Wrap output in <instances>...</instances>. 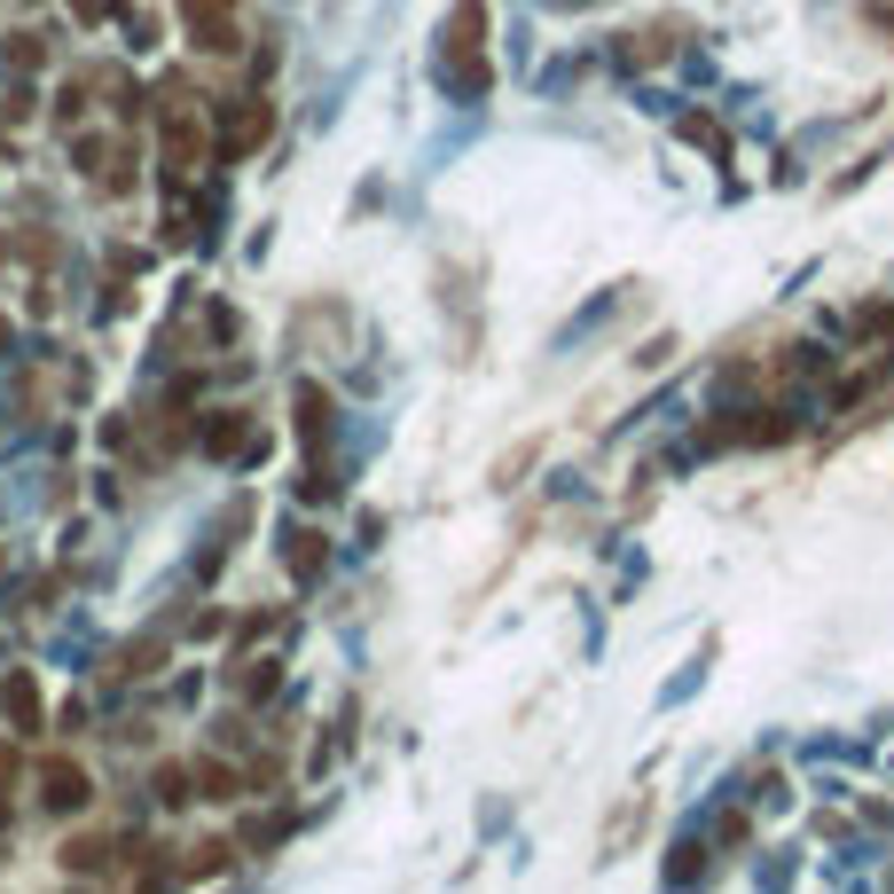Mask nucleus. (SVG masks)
I'll use <instances>...</instances> for the list:
<instances>
[{
	"mask_svg": "<svg viewBox=\"0 0 894 894\" xmlns=\"http://www.w3.org/2000/svg\"><path fill=\"white\" fill-rule=\"evenodd\" d=\"M447 79L471 86V95H487V0H456L447 9Z\"/></svg>",
	"mask_w": 894,
	"mask_h": 894,
	"instance_id": "nucleus-1",
	"label": "nucleus"
},
{
	"mask_svg": "<svg viewBox=\"0 0 894 894\" xmlns=\"http://www.w3.org/2000/svg\"><path fill=\"white\" fill-rule=\"evenodd\" d=\"M40 800H48L55 817H79L86 800H95V777H86L79 761H63V753H55V761H40Z\"/></svg>",
	"mask_w": 894,
	"mask_h": 894,
	"instance_id": "nucleus-2",
	"label": "nucleus"
},
{
	"mask_svg": "<svg viewBox=\"0 0 894 894\" xmlns=\"http://www.w3.org/2000/svg\"><path fill=\"white\" fill-rule=\"evenodd\" d=\"M267 134H276V111H267L259 95H243L236 111H228V134H220V157H251Z\"/></svg>",
	"mask_w": 894,
	"mask_h": 894,
	"instance_id": "nucleus-3",
	"label": "nucleus"
},
{
	"mask_svg": "<svg viewBox=\"0 0 894 894\" xmlns=\"http://www.w3.org/2000/svg\"><path fill=\"white\" fill-rule=\"evenodd\" d=\"M197 157H205V126H197L189 111H173V118H165V181H189Z\"/></svg>",
	"mask_w": 894,
	"mask_h": 894,
	"instance_id": "nucleus-4",
	"label": "nucleus"
},
{
	"mask_svg": "<svg viewBox=\"0 0 894 894\" xmlns=\"http://www.w3.org/2000/svg\"><path fill=\"white\" fill-rule=\"evenodd\" d=\"M0 706H9L17 738H32V730H40V714H48V706H40V683H32V667H17V675H9V690H0Z\"/></svg>",
	"mask_w": 894,
	"mask_h": 894,
	"instance_id": "nucleus-5",
	"label": "nucleus"
},
{
	"mask_svg": "<svg viewBox=\"0 0 894 894\" xmlns=\"http://www.w3.org/2000/svg\"><path fill=\"white\" fill-rule=\"evenodd\" d=\"M299 439H306V456L322 464V447H330V393L322 385H299Z\"/></svg>",
	"mask_w": 894,
	"mask_h": 894,
	"instance_id": "nucleus-6",
	"label": "nucleus"
},
{
	"mask_svg": "<svg viewBox=\"0 0 894 894\" xmlns=\"http://www.w3.org/2000/svg\"><path fill=\"white\" fill-rule=\"evenodd\" d=\"M243 439H251V416H243V408H212V416H205V456H236Z\"/></svg>",
	"mask_w": 894,
	"mask_h": 894,
	"instance_id": "nucleus-7",
	"label": "nucleus"
},
{
	"mask_svg": "<svg viewBox=\"0 0 894 894\" xmlns=\"http://www.w3.org/2000/svg\"><path fill=\"white\" fill-rule=\"evenodd\" d=\"M63 871H71V879H103V871H111V840H103V832L63 840Z\"/></svg>",
	"mask_w": 894,
	"mask_h": 894,
	"instance_id": "nucleus-8",
	"label": "nucleus"
},
{
	"mask_svg": "<svg viewBox=\"0 0 894 894\" xmlns=\"http://www.w3.org/2000/svg\"><path fill=\"white\" fill-rule=\"evenodd\" d=\"M228 863H236V840H197L189 863H181V879H212V871H228Z\"/></svg>",
	"mask_w": 894,
	"mask_h": 894,
	"instance_id": "nucleus-9",
	"label": "nucleus"
},
{
	"mask_svg": "<svg viewBox=\"0 0 894 894\" xmlns=\"http://www.w3.org/2000/svg\"><path fill=\"white\" fill-rule=\"evenodd\" d=\"M322 558H330V550H322V533H314V526H306V533H291V573H299V581H314V573H322Z\"/></svg>",
	"mask_w": 894,
	"mask_h": 894,
	"instance_id": "nucleus-10",
	"label": "nucleus"
},
{
	"mask_svg": "<svg viewBox=\"0 0 894 894\" xmlns=\"http://www.w3.org/2000/svg\"><path fill=\"white\" fill-rule=\"evenodd\" d=\"M197 792H205V800H236V792H243V777H236L228 761H205V769H197Z\"/></svg>",
	"mask_w": 894,
	"mask_h": 894,
	"instance_id": "nucleus-11",
	"label": "nucleus"
},
{
	"mask_svg": "<svg viewBox=\"0 0 894 894\" xmlns=\"http://www.w3.org/2000/svg\"><path fill=\"white\" fill-rule=\"evenodd\" d=\"M157 659H165V652H157V644H126V652H118V659H111V675H118V683H134V675H149V667H157Z\"/></svg>",
	"mask_w": 894,
	"mask_h": 894,
	"instance_id": "nucleus-12",
	"label": "nucleus"
},
{
	"mask_svg": "<svg viewBox=\"0 0 894 894\" xmlns=\"http://www.w3.org/2000/svg\"><path fill=\"white\" fill-rule=\"evenodd\" d=\"M9 63H17V71H40V63H48V40H40V32H17V40H9Z\"/></svg>",
	"mask_w": 894,
	"mask_h": 894,
	"instance_id": "nucleus-13",
	"label": "nucleus"
},
{
	"mask_svg": "<svg viewBox=\"0 0 894 894\" xmlns=\"http://www.w3.org/2000/svg\"><path fill=\"white\" fill-rule=\"evenodd\" d=\"M157 800H197V792H189V769H181V761H165V769H157Z\"/></svg>",
	"mask_w": 894,
	"mask_h": 894,
	"instance_id": "nucleus-14",
	"label": "nucleus"
},
{
	"mask_svg": "<svg viewBox=\"0 0 894 894\" xmlns=\"http://www.w3.org/2000/svg\"><path fill=\"white\" fill-rule=\"evenodd\" d=\"M55 118H63V126H79V118H86V79H71L63 95H55Z\"/></svg>",
	"mask_w": 894,
	"mask_h": 894,
	"instance_id": "nucleus-15",
	"label": "nucleus"
},
{
	"mask_svg": "<svg viewBox=\"0 0 894 894\" xmlns=\"http://www.w3.org/2000/svg\"><path fill=\"white\" fill-rule=\"evenodd\" d=\"M526 464H533V439H526V447H510V456L495 464V487H518V471H526Z\"/></svg>",
	"mask_w": 894,
	"mask_h": 894,
	"instance_id": "nucleus-16",
	"label": "nucleus"
},
{
	"mask_svg": "<svg viewBox=\"0 0 894 894\" xmlns=\"http://www.w3.org/2000/svg\"><path fill=\"white\" fill-rule=\"evenodd\" d=\"M863 17H871V24H894V0H863Z\"/></svg>",
	"mask_w": 894,
	"mask_h": 894,
	"instance_id": "nucleus-17",
	"label": "nucleus"
},
{
	"mask_svg": "<svg viewBox=\"0 0 894 894\" xmlns=\"http://www.w3.org/2000/svg\"><path fill=\"white\" fill-rule=\"evenodd\" d=\"M17 777V746H0V784H9Z\"/></svg>",
	"mask_w": 894,
	"mask_h": 894,
	"instance_id": "nucleus-18",
	"label": "nucleus"
},
{
	"mask_svg": "<svg viewBox=\"0 0 894 894\" xmlns=\"http://www.w3.org/2000/svg\"><path fill=\"white\" fill-rule=\"evenodd\" d=\"M9 337H17V330H9V314H0V345H9Z\"/></svg>",
	"mask_w": 894,
	"mask_h": 894,
	"instance_id": "nucleus-19",
	"label": "nucleus"
},
{
	"mask_svg": "<svg viewBox=\"0 0 894 894\" xmlns=\"http://www.w3.org/2000/svg\"><path fill=\"white\" fill-rule=\"evenodd\" d=\"M24 9H40V0H24Z\"/></svg>",
	"mask_w": 894,
	"mask_h": 894,
	"instance_id": "nucleus-20",
	"label": "nucleus"
}]
</instances>
